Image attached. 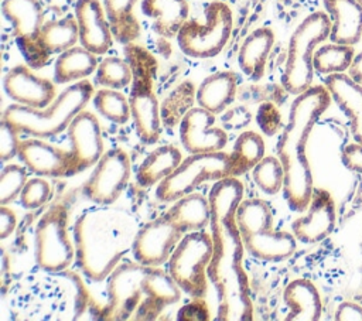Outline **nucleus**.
<instances>
[{
    "mask_svg": "<svg viewBox=\"0 0 362 321\" xmlns=\"http://www.w3.org/2000/svg\"><path fill=\"white\" fill-rule=\"evenodd\" d=\"M211 205V236L214 253L208 279L216 291V320L249 321L253 307L249 280L243 270V240L236 222V209L243 199V185L236 177L214 184L208 195Z\"/></svg>",
    "mask_w": 362,
    "mask_h": 321,
    "instance_id": "f257e3e1",
    "label": "nucleus"
},
{
    "mask_svg": "<svg viewBox=\"0 0 362 321\" xmlns=\"http://www.w3.org/2000/svg\"><path fill=\"white\" fill-rule=\"evenodd\" d=\"M331 95L325 85L310 86L296 95L288 112L276 153L284 170L283 195L288 208L294 212H304L314 191L313 173L305 154L310 133L331 103Z\"/></svg>",
    "mask_w": 362,
    "mask_h": 321,
    "instance_id": "f03ea898",
    "label": "nucleus"
},
{
    "mask_svg": "<svg viewBox=\"0 0 362 321\" xmlns=\"http://www.w3.org/2000/svg\"><path fill=\"white\" fill-rule=\"evenodd\" d=\"M103 320H154L181 297V288L163 269L120 263L107 276Z\"/></svg>",
    "mask_w": 362,
    "mask_h": 321,
    "instance_id": "7ed1b4c3",
    "label": "nucleus"
},
{
    "mask_svg": "<svg viewBox=\"0 0 362 321\" xmlns=\"http://www.w3.org/2000/svg\"><path fill=\"white\" fill-rule=\"evenodd\" d=\"M137 232L126 214L105 208L88 209L74 225L76 263L92 281L107 279L133 247Z\"/></svg>",
    "mask_w": 362,
    "mask_h": 321,
    "instance_id": "20e7f679",
    "label": "nucleus"
},
{
    "mask_svg": "<svg viewBox=\"0 0 362 321\" xmlns=\"http://www.w3.org/2000/svg\"><path fill=\"white\" fill-rule=\"evenodd\" d=\"M93 95L95 89L90 81L82 79L65 88L42 109L13 103L4 110L3 119L20 133L40 139L52 137L68 129L74 117L83 110Z\"/></svg>",
    "mask_w": 362,
    "mask_h": 321,
    "instance_id": "39448f33",
    "label": "nucleus"
},
{
    "mask_svg": "<svg viewBox=\"0 0 362 321\" xmlns=\"http://www.w3.org/2000/svg\"><path fill=\"white\" fill-rule=\"evenodd\" d=\"M124 55L133 72L129 103L136 133L143 143L154 144L161 136L160 107L153 88L157 61L146 48L133 42L124 45Z\"/></svg>",
    "mask_w": 362,
    "mask_h": 321,
    "instance_id": "423d86ee",
    "label": "nucleus"
},
{
    "mask_svg": "<svg viewBox=\"0 0 362 321\" xmlns=\"http://www.w3.org/2000/svg\"><path fill=\"white\" fill-rule=\"evenodd\" d=\"M236 222L245 249L255 259L281 262L296 252V236L273 229V214L264 201L242 199L236 209Z\"/></svg>",
    "mask_w": 362,
    "mask_h": 321,
    "instance_id": "0eeeda50",
    "label": "nucleus"
},
{
    "mask_svg": "<svg viewBox=\"0 0 362 321\" xmlns=\"http://www.w3.org/2000/svg\"><path fill=\"white\" fill-rule=\"evenodd\" d=\"M329 33L331 20L324 11L311 13L293 31L281 75V85L288 93L300 95L311 86L315 71L313 64L315 48L329 38Z\"/></svg>",
    "mask_w": 362,
    "mask_h": 321,
    "instance_id": "6e6552de",
    "label": "nucleus"
},
{
    "mask_svg": "<svg viewBox=\"0 0 362 321\" xmlns=\"http://www.w3.org/2000/svg\"><path fill=\"white\" fill-rule=\"evenodd\" d=\"M214 253L211 233L188 232L178 242L167 262V272L175 284L192 298H202L208 290V266Z\"/></svg>",
    "mask_w": 362,
    "mask_h": 321,
    "instance_id": "1a4fd4ad",
    "label": "nucleus"
},
{
    "mask_svg": "<svg viewBox=\"0 0 362 321\" xmlns=\"http://www.w3.org/2000/svg\"><path fill=\"white\" fill-rule=\"evenodd\" d=\"M232 11L222 1H212L205 8V23L187 20L177 34L180 49L192 58L216 57L232 34Z\"/></svg>",
    "mask_w": 362,
    "mask_h": 321,
    "instance_id": "9d476101",
    "label": "nucleus"
},
{
    "mask_svg": "<svg viewBox=\"0 0 362 321\" xmlns=\"http://www.w3.org/2000/svg\"><path fill=\"white\" fill-rule=\"evenodd\" d=\"M230 177L229 154L223 151L189 154L156 189V197L163 202H174L206 181H219Z\"/></svg>",
    "mask_w": 362,
    "mask_h": 321,
    "instance_id": "9b49d317",
    "label": "nucleus"
},
{
    "mask_svg": "<svg viewBox=\"0 0 362 321\" xmlns=\"http://www.w3.org/2000/svg\"><path fill=\"white\" fill-rule=\"evenodd\" d=\"M34 252L37 264L48 273L61 272L72 263L75 249L68 235V215L64 205H51L37 222Z\"/></svg>",
    "mask_w": 362,
    "mask_h": 321,
    "instance_id": "f8f14e48",
    "label": "nucleus"
},
{
    "mask_svg": "<svg viewBox=\"0 0 362 321\" xmlns=\"http://www.w3.org/2000/svg\"><path fill=\"white\" fill-rule=\"evenodd\" d=\"M129 180V154L122 148H110L95 164L92 174L83 184V194L96 205H110L126 189Z\"/></svg>",
    "mask_w": 362,
    "mask_h": 321,
    "instance_id": "ddd939ff",
    "label": "nucleus"
},
{
    "mask_svg": "<svg viewBox=\"0 0 362 321\" xmlns=\"http://www.w3.org/2000/svg\"><path fill=\"white\" fill-rule=\"evenodd\" d=\"M184 235L167 215L150 221L134 236L132 247L134 260L146 266L160 267L168 262Z\"/></svg>",
    "mask_w": 362,
    "mask_h": 321,
    "instance_id": "4468645a",
    "label": "nucleus"
},
{
    "mask_svg": "<svg viewBox=\"0 0 362 321\" xmlns=\"http://www.w3.org/2000/svg\"><path fill=\"white\" fill-rule=\"evenodd\" d=\"M71 175L93 167L103 156V139L98 117L86 110L79 112L68 126Z\"/></svg>",
    "mask_w": 362,
    "mask_h": 321,
    "instance_id": "2eb2a0df",
    "label": "nucleus"
},
{
    "mask_svg": "<svg viewBox=\"0 0 362 321\" xmlns=\"http://www.w3.org/2000/svg\"><path fill=\"white\" fill-rule=\"evenodd\" d=\"M180 140L189 154L222 151L228 143L226 133L215 127V115L198 106L189 107L180 122Z\"/></svg>",
    "mask_w": 362,
    "mask_h": 321,
    "instance_id": "dca6fc26",
    "label": "nucleus"
},
{
    "mask_svg": "<svg viewBox=\"0 0 362 321\" xmlns=\"http://www.w3.org/2000/svg\"><path fill=\"white\" fill-rule=\"evenodd\" d=\"M337 212L332 195L322 188H314L307 214L291 223L293 235L303 243H317L331 235L335 228Z\"/></svg>",
    "mask_w": 362,
    "mask_h": 321,
    "instance_id": "f3484780",
    "label": "nucleus"
},
{
    "mask_svg": "<svg viewBox=\"0 0 362 321\" xmlns=\"http://www.w3.org/2000/svg\"><path fill=\"white\" fill-rule=\"evenodd\" d=\"M3 88L16 103L42 109L55 99L54 83L38 76L28 65L13 66L3 79Z\"/></svg>",
    "mask_w": 362,
    "mask_h": 321,
    "instance_id": "a211bd4d",
    "label": "nucleus"
},
{
    "mask_svg": "<svg viewBox=\"0 0 362 321\" xmlns=\"http://www.w3.org/2000/svg\"><path fill=\"white\" fill-rule=\"evenodd\" d=\"M75 18L81 45L96 55L106 54L112 45L113 34L102 3L99 0H78Z\"/></svg>",
    "mask_w": 362,
    "mask_h": 321,
    "instance_id": "6ab92c4d",
    "label": "nucleus"
},
{
    "mask_svg": "<svg viewBox=\"0 0 362 321\" xmlns=\"http://www.w3.org/2000/svg\"><path fill=\"white\" fill-rule=\"evenodd\" d=\"M18 158L41 177H71L69 150L52 146L40 137L20 141Z\"/></svg>",
    "mask_w": 362,
    "mask_h": 321,
    "instance_id": "aec40b11",
    "label": "nucleus"
},
{
    "mask_svg": "<svg viewBox=\"0 0 362 321\" xmlns=\"http://www.w3.org/2000/svg\"><path fill=\"white\" fill-rule=\"evenodd\" d=\"M324 85L331 99L348 117L354 140L362 144V85L345 72L327 75Z\"/></svg>",
    "mask_w": 362,
    "mask_h": 321,
    "instance_id": "412c9836",
    "label": "nucleus"
},
{
    "mask_svg": "<svg viewBox=\"0 0 362 321\" xmlns=\"http://www.w3.org/2000/svg\"><path fill=\"white\" fill-rule=\"evenodd\" d=\"M331 20V42L355 45L362 38V4L358 0H324Z\"/></svg>",
    "mask_w": 362,
    "mask_h": 321,
    "instance_id": "4be33fe9",
    "label": "nucleus"
},
{
    "mask_svg": "<svg viewBox=\"0 0 362 321\" xmlns=\"http://www.w3.org/2000/svg\"><path fill=\"white\" fill-rule=\"evenodd\" d=\"M283 301L288 307L286 321H317L322 313L317 287L307 279L290 281L283 291Z\"/></svg>",
    "mask_w": 362,
    "mask_h": 321,
    "instance_id": "5701e85b",
    "label": "nucleus"
},
{
    "mask_svg": "<svg viewBox=\"0 0 362 321\" xmlns=\"http://www.w3.org/2000/svg\"><path fill=\"white\" fill-rule=\"evenodd\" d=\"M274 44V33L267 28L253 30L242 42L238 54L240 71L250 79L259 81L264 75L266 61Z\"/></svg>",
    "mask_w": 362,
    "mask_h": 321,
    "instance_id": "b1692460",
    "label": "nucleus"
},
{
    "mask_svg": "<svg viewBox=\"0 0 362 321\" xmlns=\"http://www.w3.org/2000/svg\"><path fill=\"white\" fill-rule=\"evenodd\" d=\"M238 76L232 71H221L206 76L197 89L198 106L214 115L222 113L235 99Z\"/></svg>",
    "mask_w": 362,
    "mask_h": 321,
    "instance_id": "393cba45",
    "label": "nucleus"
},
{
    "mask_svg": "<svg viewBox=\"0 0 362 321\" xmlns=\"http://www.w3.org/2000/svg\"><path fill=\"white\" fill-rule=\"evenodd\" d=\"M141 11L153 20L158 35L173 38L188 20L189 7L187 0H141Z\"/></svg>",
    "mask_w": 362,
    "mask_h": 321,
    "instance_id": "a878e982",
    "label": "nucleus"
},
{
    "mask_svg": "<svg viewBox=\"0 0 362 321\" xmlns=\"http://www.w3.org/2000/svg\"><path fill=\"white\" fill-rule=\"evenodd\" d=\"M184 233L204 230L211 222L209 199L202 194L191 192L174 201L165 214Z\"/></svg>",
    "mask_w": 362,
    "mask_h": 321,
    "instance_id": "bb28decb",
    "label": "nucleus"
},
{
    "mask_svg": "<svg viewBox=\"0 0 362 321\" xmlns=\"http://www.w3.org/2000/svg\"><path fill=\"white\" fill-rule=\"evenodd\" d=\"M1 11L11 23L16 38L38 35L45 23L44 10L38 0H3Z\"/></svg>",
    "mask_w": 362,
    "mask_h": 321,
    "instance_id": "cd10ccee",
    "label": "nucleus"
},
{
    "mask_svg": "<svg viewBox=\"0 0 362 321\" xmlns=\"http://www.w3.org/2000/svg\"><path fill=\"white\" fill-rule=\"evenodd\" d=\"M96 54L85 47L74 45L58 54L54 64V81L57 83L78 82L98 69Z\"/></svg>",
    "mask_w": 362,
    "mask_h": 321,
    "instance_id": "c85d7f7f",
    "label": "nucleus"
},
{
    "mask_svg": "<svg viewBox=\"0 0 362 321\" xmlns=\"http://www.w3.org/2000/svg\"><path fill=\"white\" fill-rule=\"evenodd\" d=\"M182 161V156L178 147L173 144H164L153 150L139 165L136 178L137 182L144 187H153L170 175Z\"/></svg>",
    "mask_w": 362,
    "mask_h": 321,
    "instance_id": "c756f323",
    "label": "nucleus"
},
{
    "mask_svg": "<svg viewBox=\"0 0 362 321\" xmlns=\"http://www.w3.org/2000/svg\"><path fill=\"white\" fill-rule=\"evenodd\" d=\"M139 0H103V7L110 23L115 40L123 45L133 42L140 35V24L134 14Z\"/></svg>",
    "mask_w": 362,
    "mask_h": 321,
    "instance_id": "7c9ffc66",
    "label": "nucleus"
},
{
    "mask_svg": "<svg viewBox=\"0 0 362 321\" xmlns=\"http://www.w3.org/2000/svg\"><path fill=\"white\" fill-rule=\"evenodd\" d=\"M264 141L260 134L255 132L240 133L229 153L230 177H239L249 170H253L264 157Z\"/></svg>",
    "mask_w": 362,
    "mask_h": 321,
    "instance_id": "2f4dec72",
    "label": "nucleus"
},
{
    "mask_svg": "<svg viewBox=\"0 0 362 321\" xmlns=\"http://www.w3.org/2000/svg\"><path fill=\"white\" fill-rule=\"evenodd\" d=\"M40 38L51 54H61L72 48L79 40V28L75 17L45 21L40 31Z\"/></svg>",
    "mask_w": 362,
    "mask_h": 321,
    "instance_id": "473e14b6",
    "label": "nucleus"
},
{
    "mask_svg": "<svg viewBox=\"0 0 362 321\" xmlns=\"http://www.w3.org/2000/svg\"><path fill=\"white\" fill-rule=\"evenodd\" d=\"M355 59V49L346 44H325L314 52V69L322 75L341 74L351 68Z\"/></svg>",
    "mask_w": 362,
    "mask_h": 321,
    "instance_id": "72a5a7b5",
    "label": "nucleus"
},
{
    "mask_svg": "<svg viewBox=\"0 0 362 321\" xmlns=\"http://www.w3.org/2000/svg\"><path fill=\"white\" fill-rule=\"evenodd\" d=\"M95 109L107 120L123 124L132 117L129 98H126L119 89L103 88L93 95Z\"/></svg>",
    "mask_w": 362,
    "mask_h": 321,
    "instance_id": "f704fd0d",
    "label": "nucleus"
},
{
    "mask_svg": "<svg viewBox=\"0 0 362 321\" xmlns=\"http://www.w3.org/2000/svg\"><path fill=\"white\" fill-rule=\"evenodd\" d=\"M133 72L129 62L119 57L103 58L96 69V82L103 88L123 89L132 85Z\"/></svg>",
    "mask_w": 362,
    "mask_h": 321,
    "instance_id": "c9c22d12",
    "label": "nucleus"
},
{
    "mask_svg": "<svg viewBox=\"0 0 362 321\" xmlns=\"http://www.w3.org/2000/svg\"><path fill=\"white\" fill-rule=\"evenodd\" d=\"M252 171L256 185L264 194L274 195L283 188L284 170L279 157L264 156Z\"/></svg>",
    "mask_w": 362,
    "mask_h": 321,
    "instance_id": "e433bc0d",
    "label": "nucleus"
},
{
    "mask_svg": "<svg viewBox=\"0 0 362 321\" xmlns=\"http://www.w3.org/2000/svg\"><path fill=\"white\" fill-rule=\"evenodd\" d=\"M27 167L7 164L0 173V204L7 205L20 197L27 182Z\"/></svg>",
    "mask_w": 362,
    "mask_h": 321,
    "instance_id": "4c0bfd02",
    "label": "nucleus"
},
{
    "mask_svg": "<svg viewBox=\"0 0 362 321\" xmlns=\"http://www.w3.org/2000/svg\"><path fill=\"white\" fill-rule=\"evenodd\" d=\"M17 41V47L20 49V52L23 54L27 65L33 69H40L44 65L48 64L49 57L52 55L47 47L44 45V42L38 35H33V37H18L16 38Z\"/></svg>",
    "mask_w": 362,
    "mask_h": 321,
    "instance_id": "58836bf2",
    "label": "nucleus"
},
{
    "mask_svg": "<svg viewBox=\"0 0 362 321\" xmlns=\"http://www.w3.org/2000/svg\"><path fill=\"white\" fill-rule=\"evenodd\" d=\"M51 197V185L45 178L35 177L27 180L21 194H20V204L25 209H37L45 205V202Z\"/></svg>",
    "mask_w": 362,
    "mask_h": 321,
    "instance_id": "ea45409f",
    "label": "nucleus"
},
{
    "mask_svg": "<svg viewBox=\"0 0 362 321\" xmlns=\"http://www.w3.org/2000/svg\"><path fill=\"white\" fill-rule=\"evenodd\" d=\"M20 132L11 126L7 120H1L0 123V158L3 163L11 160L13 157L18 156V134Z\"/></svg>",
    "mask_w": 362,
    "mask_h": 321,
    "instance_id": "a19ab883",
    "label": "nucleus"
},
{
    "mask_svg": "<svg viewBox=\"0 0 362 321\" xmlns=\"http://www.w3.org/2000/svg\"><path fill=\"white\" fill-rule=\"evenodd\" d=\"M256 122L264 134L272 136L281 127V115L273 103L264 102L257 109Z\"/></svg>",
    "mask_w": 362,
    "mask_h": 321,
    "instance_id": "79ce46f5",
    "label": "nucleus"
},
{
    "mask_svg": "<svg viewBox=\"0 0 362 321\" xmlns=\"http://www.w3.org/2000/svg\"><path fill=\"white\" fill-rule=\"evenodd\" d=\"M177 318L181 321L209 320V311L205 301H201V298H195V301H191L180 308Z\"/></svg>",
    "mask_w": 362,
    "mask_h": 321,
    "instance_id": "37998d69",
    "label": "nucleus"
},
{
    "mask_svg": "<svg viewBox=\"0 0 362 321\" xmlns=\"http://www.w3.org/2000/svg\"><path fill=\"white\" fill-rule=\"evenodd\" d=\"M341 158H342L344 165L348 170L355 171L358 174H362V144H359L356 141L348 144L342 150Z\"/></svg>",
    "mask_w": 362,
    "mask_h": 321,
    "instance_id": "c03bdc74",
    "label": "nucleus"
},
{
    "mask_svg": "<svg viewBox=\"0 0 362 321\" xmlns=\"http://www.w3.org/2000/svg\"><path fill=\"white\" fill-rule=\"evenodd\" d=\"M334 318L337 321H362V307L352 301H344L337 307Z\"/></svg>",
    "mask_w": 362,
    "mask_h": 321,
    "instance_id": "a18cd8bd",
    "label": "nucleus"
},
{
    "mask_svg": "<svg viewBox=\"0 0 362 321\" xmlns=\"http://www.w3.org/2000/svg\"><path fill=\"white\" fill-rule=\"evenodd\" d=\"M17 226V218L14 212L7 208L6 205L0 206V238L6 239L8 238Z\"/></svg>",
    "mask_w": 362,
    "mask_h": 321,
    "instance_id": "49530a36",
    "label": "nucleus"
},
{
    "mask_svg": "<svg viewBox=\"0 0 362 321\" xmlns=\"http://www.w3.org/2000/svg\"><path fill=\"white\" fill-rule=\"evenodd\" d=\"M349 71V75L362 85V52L356 54L355 55V59L351 65V68L348 69Z\"/></svg>",
    "mask_w": 362,
    "mask_h": 321,
    "instance_id": "de8ad7c7",
    "label": "nucleus"
},
{
    "mask_svg": "<svg viewBox=\"0 0 362 321\" xmlns=\"http://www.w3.org/2000/svg\"><path fill=\"white\" fill-rule=\"evenodd\" d=\"M358 1H359V3H361V4H362V0H358Z\"/></svg>",
    "mask_w": 362,
    "mask_h": 321,
    "instance_id": "09e8293b",
    "label": "nucleus"
}]
</instances>
